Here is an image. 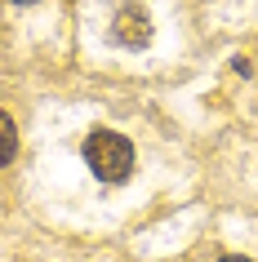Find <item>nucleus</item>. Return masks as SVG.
I'll list each match as a JSON object with an SVG mask.
<instances>
[{
	"mask_svg": "<svg viewBox=\"0 0 258 262\" xmlns=\"http://www.w3.org/2000/svg\"><path fill=\"white\" fill-rule=\"evenodd\" d=\"M14 156H18V124L9 120L5 111H0V169L9 165Z\"/></svg>",
	"mask_w": 258,
	"mask_h": 262,
	"instance_id": "obj_3",
	"label": "nucleus"
},
{
	"mask_svg": "<svg viewBox=\"0 0 258 262\" xmlns=\"http://www.w3.org/2000/svg\"><path fill=\"white\" fill-rule=\"evenodd\" d=\"M218 262H249V258H241V253H227V258H218Z\"/></svg>",
	"mask_w": 258,
	"mask_h": 262,
	"instance_id": "obj_4",
	"label": "nucleus"
},
{
	"mask_svg": "<svg viewBox=\"0 0 258 262\" xmlns=\"http://www.w3.org/2000/svg\"><path fill=\"white\" fill-rule=\"evenodd\" d=\"M85 160L98 182H125L134 173V142L116 129H94L85 138Z\"/></svg>",
	"mask_w": 258,
	"mask_h": 262,
	"instance_id": "obj_1",
	"label": "nucleus"
},
{
	"mask_svg": "<svg viewBox=\"0 0 258 262\" xmlns=\"http://www.w3.org/2000/svg\"><path fill=\"white\" fill-rule=\"evenodd\" d=\"M116 40L129 45V49H143L151 40V23H147V14L138 5H125L121 14H116Z\"/></svg>",
	"mask_w": 258,
	"mask_h": 262,
	"instance_id": "obj_2",
	"label": "nucleus"
},
{
	"mask_svg": "<svg viewBox=\"0 0 258 262\" xmlns=\"http://www.w3.org/2000/svg\"><path fill=\"white\" fill-rule=\"evenodd\" d=\"M18 5H36V0H18Z\"/></svg>",
	"mask_w": 258,
	"mask_h": 262,
	"instance_id": "obj_5",
	"label": "nucleus"
}]
</instances>
